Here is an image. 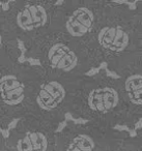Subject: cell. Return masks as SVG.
Returning <instances> with one entry per match:
<instances>
[{"mask_svg": "<svg viewBox=\"0 0 142 151\" xmlns=\"http://www.w3.org/2000/svg\"><path fill=\"white\" fill-rule=\"evenodd\" d=\"M106 73L108 77H110V78L112 79H119L120 78V76L118 75V73H116L115 71H112V70H109V69L106 68Z\"/></svg>", "mask_w": 142, "mask_h": 151, "instance_id": "obj_11", "label": "cell"}, {"mask_svg": "<svg viewBox=\"0 0 142 151\" xmlns=\"http://www.w3.org/2000/svg\"><path fill=\"white\" fill-rule=\"evenodd\" d=\"M125 85L130 101L136 106H142V76L132 75L125 80Z\"/></svg>", "mask_w": 142, "mask_h": 151, "instance_id": "obj_9", "label": "cell"}, {"mask_svg": "<svg viewBox=\"0 0 142 151\" xmlns=\"http://www.w3.org/2000/svg\"><path fill=\"white\" fill-rule=\"evenodd\" d=\"M129 134H130V137H132V138H135V137L137 136V129H135V128L131 129V128H130Z\"/></svg>", "mask_w": 142, "mask_h": 151, "instance_id": "obj_16", "label": "cell"}, {"mask_svg": "<svg viewBox=\"0 0 142 151\" xmlns=\"http://www.w3.org/2000/svg\"><path fill=\"white\" fill-rule=\"evenodd\" d=\"M129 34L121 27H104L100 30L98 42L103 49L113 53H120L129 45Z\"/></svg>", "mask_w": 142, "mask_h": 151, "instance_id": "obj_3", "label": "cell"}, {"mask_svg": "<svg viewBox=\"0 0 142 151\" xmlns=\"http://www.w3.org/2000/svg\"><path fill=\"white\" fill-rule=\"evenodd\" d=\"M65 97V89L57 81H50L42 85L36 96V104L45 111L57 108Z\"/></svg>", "mask_w": 142, "mask_h": 151, "instance_id": "obj_5", "label": "cell"}, {"mask_svg": "<svg viewBox=\"0 0 142 151\" xmlns=\"http://www.w3.org/2000/svg\"><path fill=\"white\" fill-rule=\"evenodd\" d=\"M135 2H139V1H142V0H134Z\"/></svg>", "mask_w": 142, "mask_h": 151, "instance_id": "obj_23", "label": "cell"}, {"mask_svg": "<svg viewBox=\"0 0 142 151\" xmlns=\"http://www.w3.org/2000/svg\"><path fill=\"white\" fill-rule=\"evenodd\" d=\"M86 122H87V120L81 119V118H79V119H76V120H75V123H77V124H80V123H86Z\"/></svg>", "mask_w": 142, "mask_h": 151, "instance_id": "obj_19", "label": "cell"}, {"mask_svg": "<svg viewBox=\"0 0 142 151\" xmlns=\"http://www.w3.org/2000/svg\"><path fill=\"white\" fill-rule=\"evenodd\" d=\"M114 129H117L119 132H129L130 127L127 125H119V124H117V125L114 126Z\"/></svg>", "mask_w": 142, "mask_h": 151, "instance_id": "obj_12", "label": "cell"}, {"mask_svg": "<svg viewBox=\"0 0 142 151\" xmlns=\"http://www.w3.org/2000/svg\"><path fill=\"white\" fill-rule=\"evenodd\" d=\"M99 70H100V68H92V69H90L86 75L87 76H93V75H96V73H99Z\"/></svg>", "mask_w": 142, "mask_h": 151, "instance_id": "obj_15", "label": "cell"}, {"mask_svg": "<svg viewBox=\"0 0 142 151\" xmlns=\"http://www.w3.org/2000/svg\"><path fill=\"white\" fill-rule=\"evenodd\" d=\"M0 96L7 105L18 106L25 99V86L16 76H3L0 78Z\"/></svg>", "mask_w": 142, "mask_h": 151, "instance_id": "obj_6", "label": "cell"}, {"mask_svg": "<svg viewBox=\"0 0 142 151\" xmlns=\"http://www.w3.org/2000/svg\"><path fill=\"white\" fill-rule=\"evenodd\" d=\"M65 125H67V122H65V121H62L60 124H59V126H58V128L56 129V132H61V130H62L63 128H64V126H65Z\"/></svg>", "mask_w": 142, "mask_h": 151, "instance_id": "obj_17", "label": "cell"}, {"mask_svg": "<svg viewBox=\"0 0 142 151\" xmlns=\"http://www.w3.org/2000/svg\"><path fill=\"white\" fill-rule=\"evenodd\" d=\"M107 67H108V63H107V62H102V63H101L100 68H104V69H106Z\"/></svg>", "mask_w": 142, "mask_h": 151, "instance_id": "obj_20", "label": "cell"}, {"mask_svg": "<svg viewBox=\"0 0 142 151\" xmlns=\"http://www.w3.org/2000/svg\"><path fill=\"white\" fill-rule=\"evenodd\" d=\"M62 2H63V0H58V1L56 2V4H61Z\"/></svg>", "mask_w": 142, "mask_h": 151, "instance_id": "obj_21", "label": "cell"}, {"mask_svg": "<svg viewBox=\"0 0 142 151\" xmlns=\"http://www.w3.org/2000/svg\"><path fill=\"white\" fill-rule=\"evenodd\" d=\"M134 128H135V129H137V130L140 129V128H142V118H140V119L136 122L135 125H134Z\"/></svg>", "mask_w": 142, "mask_h": 151, "instance_id": "obj_14", "label": "cell"}, {"mask_svg": "<svg viewBox=\"0 0 142 151\" xmlns=\"http://www.w3.org/2000/svg\"><path fill=\"white\" fill-rule=\"evenodd\" d=\"M1 45H2V36L0 34V47H1Z\"/></svg>", "mask_w": 142, "mask_h": 151, "instance_id": "obj_22", "label": "cell"}, {"mask_svg": "<svg viewBox=\"0 0 142 151\" xmlns=\"http://www.w3.org/2000/svg\"><path fill=\"white\" fill-rule=\"evenodd\" d=\"M113 2L117 4H128L129 0H113Z\"/></svg>", "mask_w": 142, "mask_h": 151, "instance_id": "obj_18", "label": "cell"}, {"mask_svg": "<svg viewBox=\"0 0 142 151\" xmlns=\"http://www.w3.org/2000/svg\"><path fill=\"white\" fill-rule=\"evenodd\" d=\"M94 142L87 134H79L71 141L67 146L69 151H91L94 149Z\"/></svg>", "mask_w": 142, "mask_h": 151, "instance_id": "obj_10", "label": "cell"}, {"mask_svg": "<svg viewBox=\"0 0 142 151\" xmlns=\"http://www.w3.org/2000/svg\"><path fill=\"white\" fill-rule=\"evenodd\" d=\"M128 6H129V9H131V11H136L137 9V5H136V2L134 1V2H128Z\"/></svg>", "mask_w": 142, "mask_h": 151, "instance_id": "obj_13", "label": "cell"}, {"mask_svg": "<svg viewBox=\"0 0 142 151\" xmlns=\"http://www.w3.org/2000/svg\"><path fill=\"white\" fill-rule=\"evenodd\" d=\"M48 15L44 6L40 4H28L17 15V25L24 31H32L47 23Z\"/></svg>", "mask_w": 142, "mask_h": 151, "instance_id": "obj_1", "label": "cell"}, {"mask_svg": "<svg viewBox=\"0 0 142 151\" xmlns=\"http://www.w3.org/2000/svg\"><path fill=\"white\" fill-rule=\"evenodd\" d=\"M93 14L87 7H79L75 9L65 22V29L70 35L81 37L91 29L93 23Z\"/></svg>", "mask_w": 142, "mask_h": 151, "instance_id": "obj_7", "label": "cell"}, {"mask_svg": "<svg viewBox=\"0 0 142 151\" xmlns=\"http://www.w3.org/2000/svg\"><path fill=\"white\" fill-rule=\"evenodd\" d=\"M48 60L53 68L71 71L77 66L78 57L69 46L62 42H57L49 49Z\"/></svg>", "mask_w": 142, "mask_h": 151, "instance_id": "obj_4", "label": "cell"}, {"mask_svg": "<svg viewBox=\"0 0 142 151\" xmlns=\"http://www.w3.org/2000/svg\"><path fill=\"white\" fill-rule=\"evenodd\" d=\"M119 101L118 93L111 87L96 88L88 94V106L94 112L106 114L111 112L117 106Z\"/></svg>", "mask_w": 142, "mask_h": 151, "instance_id": "obj_2", "label": "cell"}, {"mask_svg": "<svg viewBox=\"0 0 142 151\" xmlns=\"http://www.w3.org/2000/svg\"><path fill=\"white\" fill-rule=\"evenodd\" d=\"M17 149L20 151H45L48 149V140L43 132H27L17 143Z\"/></svg>", "mask_w": 142, "mask_h": 151, "instance_id": "obj_8", "label": "cell"}]
</instances>
